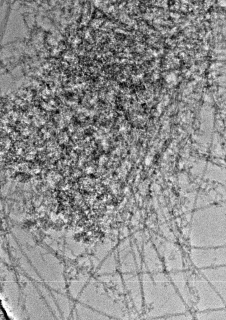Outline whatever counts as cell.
<instances>
[{
    "instance_id": "6da1fadb",
    "label": "cell",
    "mask_w": 226,
    "mask_h": 320,
    "mask_svg": "<svg viewBox=\"0 0 226 320\" xmlns=\"http://www.w3.org/2000/svg\"><path fill=\"white\" fill-rule=\"evenodd\" d=\"M76 311L78 318L82 319H102L105 317L98 311L91 309L82 304L76 305Z\"/></svg>"
}]
</instances>
